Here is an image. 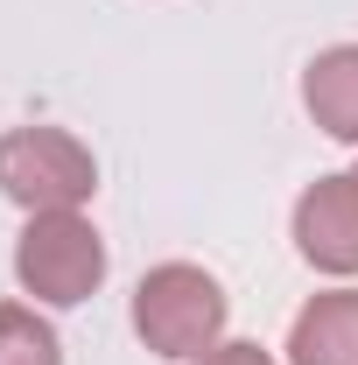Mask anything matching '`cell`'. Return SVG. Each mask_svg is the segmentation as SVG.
I'll return each mask as SVG.
<instances>
[{"label": "cell", "instance_id": "obj_9", "mask_svg": "<svg viewBox=\"0 0 358 365\" xmlns=\"http://www.w3.org/2000/svg\"><path fill=\"white\" fill-rule=\"evenodd\" d=\"M344 176H352V190H358V169H344Z\"/></svg>", "mask_w": 358, "mask_h": 365}, {"label": "cell", "instance_id": "obj_6", "mask_svg": "<svg viewBox=\"0 0 358 365\" xmlns=\"http://www.w3.org/2000/svg\"><path fill=\"white\" fill-rule=\"evenodd\" d=\"M302 106L330 140L358 148V43L316 49V63L302 71Z\"/></svg>", "mask_w": 358, "mask_h": 365}, {"label": "cell", "instance_id": "obj_4", "mask_svg": "<svg viewBox=\"0 0 358 365\" xmlns=\"http://www.w3.org/2000/svg\"><path fill=\"white\" fill-rule=\"evenodd\" d=\"M295 253L310 260L316 274H337V281H352L358 274V190L352 176H316L302 197H295Z\"/></svg>", "mask_w": 358, "mask_h": 365}, {"label": "cell", "instance_id": "obj_1", "mask_svg": "<svg viewBox=\"0 0 358 365\" xmlns=\"http://www.w3.org/2000/svg\"><path fill=\"white\" fill-rule=\"evenodd\" d=\"M225 317H232L225 288L190 260H162L134 288V330L155 359H176V365L204 359L211 344H225Z\"/></svg>", "mask_w": 358, "mask_h": 365}, {"label": "cell", "instance_id": "obj_8", "mask_svg": "<svg viewBox=\"0 0 358 365\" xmlns=\"http://www.w3.org/2000/svg\"><path fill=\"white\" fill-rule=\"evenodd\" d=\"M190 365H274L260 344H246V337H225V344H211L204 359H190Z\"/></svg>", "mask_w": 358, "mask_h": 365}, {"label": "cell", "instance_id": "obj_7", "mask_svg": "<svg viewBox=\"0 0 358 365\" xmlns=\"http://www.w3.org/2000/svg\"><path fill=\"white\" fill-rule=\"evenodd\" d=\"M0 365H63V337L36 302H0Z\"/></svg>", "mask_w": 358, "mask_h": 365}, {"label": "cell", "instance_id": "obj_5", "mask_svg": "<svg viewBox=\"0 0 358 365\" xmlns=\"http://www.w3.org/2000/svg\"><path fill=\"white\" fill-rule=\"evenodd\" d=\"M288 365H358V288H323L295 309Z\"/></svg>", "mask_w": 358, "mask_h": 365}, {"label": "cell", "instance_id": "obj_3", "mask_svg": "<svg viewBox=\"0 0 358 365\" xmlns=\"http://www.w3.org/2000/svg\"><path fill=\"white\" fill-rule=\"evenodd\" d=\"M98 190V162L63 127H14L0 134V197L21 204L29 218L43 211H85Z\"/></svg>", "mask_w": 358, "mask_h": 365}, {"label": "cell", "instance_id": "obj_2", "mask_svg": "<svg viewBox=\"0 0 358 365\" xmlns=\"http://www.w3.org/2000/svg\"><path fill=\"white\" fill-rule=\"evenodd\" d=\"M14 281L43 309H78L106 281V239L85 211H43L14 239Z\"/></svg>", "mask_w": 358, "mask_h": 365}]
</instances>
